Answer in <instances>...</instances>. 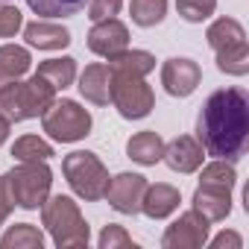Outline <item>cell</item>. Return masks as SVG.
<instances>
[{
    "instance_id": "6da1fadb",
    "label": "cell",
    "mask_w": 249,
    "mask_h": 249,
    "mask_svg": "<svg viewBox=\"0 0 249 249\" xmlns=\"http://www.w3.org/2000/svg\"><path fill=\"white\" fill-rule=\"evenodd\" d=\"M196 141L223 161H240L249 147V94L243 88H217L199 108Z\"/></svg>"
},
{
    "instance_id": "ffe728a7",
    "label": "cell",
    "mask_w": 249,
    "mask_h": 249,
    "mask_svg": "<svg viewBox=\"0 0 249 249\" xmlns=\"http://www.w3.org/2000/svg\"><path fill=\"white\" fill-rule=\"evenodd\" d=\"M38 76H44L56 91H65L68 85H73V79H76V59H71V56H62V59H47V62H41L38 65V71H36Z\"/></svg>"
},
{
    "instance_id": "484cf974",
    "label": "cell",
    "mask_w": 249,
    "mask_h": 249,
    "mask_svg": "<svg viewBox=\"0 0 249 249\" xmlns=\"http://www.w3.org/2000/svg\"><path fill=\"white\" fill-rule=\"evenodd\" d=\"M129 12L138 27H156L167 15V0H132Z\"/></svg>"
},
{
    "instance_id": "83f0119b",
    "label": "cell",
    "mask_w": 249,
    "mask_h": 249,
    "mask_svg": "<svg viewBox=\"0 0 249 249\" xmlns=\"http://www.w3.org/2000/svg\"><path fill=\"white\" fill-rule=\"evenodd\" d=\"M176 9L188 24H202L205 18L214 15L217 0H176Z\"/></svg>"
},
{
    "instance_id": "603a6c76",
    "label": "cell",
    "mask_w": 249,
    "mask_h": 249,
    "mask_svg": "<svg viewBox=\"0 0 249 249\" xmlns=\"http://www.w3.org/2000/svg\"><path fill=\"white\" fill-rule=\"evenodd\" d=\"M217 68L229 76H246L249 73V44L237 41L231 47L217 50Z\"/></svg>"
},
{
    "instance_id": "cb8c5ba5",
    "label": "cell",
    "mask_w": 249,
    "mask_h": 249,
    "mask_svg": "<svg viewBox=\"0 0 249 249\" xmlns=\"http://www.w3.org/2000/svg\"><path fill=\"white\" fill-rule=\"evenodd\" d=\"M12 156L18 161H47L53 159V147L38 135H24L12 144Z\"/></svg>"
},
{
    "instance_id": "d4e9b609",
    "label": "cell",
    "mask_w": 249,
    "mask_h": 249,
    "mask_svg": "<svg viewBox=\"0 0 249 249\" xmlns=\"http://www.w3.org/2000/svg\"><path fill=\"white\" fill-rule=\"evenodd\" d=\"M88 0H27V6L41 18H68L85 9Z\"/></svg>"
},
{
    "instance_id": "9c48e42d",
    "label": "cell",
    "mask_w": 249,
    "mask_h": 249,
    "mask_svg": "<svg viewBox=\"0 0 249 249\" xmlns=\"http://www.w3.org/2000/svg\"><path fill=\"white\" fill-rule=\"evenodd\" d=\"M147 185L150 182L141 173H117L114 179H108V188H106V196L103 199H108V205L117 214L135 217L141 211V199H144Z\"/></svg>"
},
{
    "instance_id": "d6986e66",
    "label": "cell",
    "mask_w": 249,
    "mask_h": 249,
    "mask_svg": "<svg viewBox=\"0 0 249 249\" xmlns=\"http://www.w3.org/2000/svg\"><path fill=\"white\" fill-rule=\"evenodd\" d=\"M30 65H33V59H30L27 47L3 44V47H0V85H6L12 79H21L30 71Z\"/></svg>"
},
{
    "instance_id": "4dcf8cb0",
    "label": "cell",
    "mask_w": 249,
    "mask_h": 249,
    "mask_svg": "<svg viewBox=\"0 0 249 249\" xmlns=\"http://www.w3.org/2000/svg\"><path fill=\"white\" fill-rule=\"evenodd\" d=\"M123 6V0H88V18L97 24V21H106V18H114Z\"/></svg>"
},
{
    "instance_id": "1f68e13d",
    "label": "cell",
    "mask_w": 249,
    "mask_h": 249,
    "mask_svg": "<svg viewBox=\"0 0 249 249\" xmlns=\"http://www.w3.org/2000/svg\"><path fill=\"white\" fill-rule=\"evenodd\" d=\"M12 208H15V199H12V194H9V185H6V173H3V176H0V226H3V223L9 220Z\"/></svg>"
},
{
    "instance_id": "5bb4252c",
    "label": "cell",
    "mask_w": 249,
    "mask_h": 249,
    "mask_svg": "<svg viewBox=\"0 0 249 249\" xmlns=\"http://www.w3.org/2000/svg\"><path fill=\"white\" fill-rule=\"evenodd\" d=\"M179 202H182L179 188L159 182V185H147L144 199H141V211H144L150 220H164V217H170V214L179 208Z\"/></svg>"
},
{
    "instance_id": "ba28073f",
    "label": "cell",
    "mask_w": 249,
    "mask_h": 249,
    "mask_svg": "<svg viewBox=\"0 0 249 249\" xmlns=\"http://www.w3.org/2000/svg\"><path fill=\"white\" fill-rule=\"evenodd\" d=\"M208 229L211 223L196 208H191L167 226V231L161 234V246L164 249H199L208 243Z\"/></svg>"
},
{
    "instance_id": "7c38bea8",
    "label": "cell",
    "mask_w": 249,
    "mask_h": 249,
    "mask_svg": "<svg viewBox=\"0 0 249 249\" xmlns=\"http://www.w3.org/2000/svg\"><path fill=\"white\" fill-rule=\"evenodd\" d=\"M194 208L208 220V223H220L231 214V188L226 185H211V182H199V188L194 191Z\"/></svg>"
},
{
    "instance_id": "5b68a950",
    "label": "cell",
    "mask_w": 249,
    "mask_h": 249,
    "mask_svg": "<svg viewBox=\"0 0 249 249\" xmlns=\"http://www.w3.org/2000/svg\"><path fill=\"white\" fill-rule=\"evenodd\" d=\"M6 185H9V194H12V199H15L18 208L36 211L50 196L53 170L44 161H21L15 170L6 173Z\"/></svg>"
},
{
    "instance_id": "3957f363",
    "label": "cell",
    "mask_w": 249,
    "mask_h": 249,
    "mask_svg": "<svg viewBox=\"0 0 249 249\" xmlns=\"http://www.w3.org/2000/svg\"><path fill=\"white\" fill-rule=\"evenodd\" d=\"M41 223H44V229L50 231V237L59 249L88 246V240H91V229H88L79 205L65 194L47 196L41 202Z\"/></svg>"
},
{
    "instance_id": "277c9868",
    "label": "cell",
    "mask_w": 249,
    "mask_h": 249,
    "mask_svg": "<svg viewBox=\"0 0 249 249\" xmlns=\"http://www.w3.org/2000/svg\"><path fill=\"white\" fill-rule=\"evenodd\" d=\"M62 173H65L71 191L76 196H82L85 202L103 199L106 196V188H108V179H111L108 170H106V164L94 153H88V150H76V153L65 156Z\"/></svg>"
},
{
    "instance_id": "44dd1931",
    "label": "cell",
    "mask_w": 249,
    "mask_h": 249,
    "mask_svg": "<svg viewBox=\"0 0 249 249\" xmlns=\"http://www.w3.org/2000/svg\"><path fill=\"white\" fill-rule=\"evenodd\" d=\"M205 38H208V47L217 53V50H223V47H231V44H237V41H246V33H243V27H240L234 18H217V21L208 27Z\"/></svg>"
},
{
    "instance_id": "30bf717a",
    "label": "cell",
    "mask_w": 249,
    "mask_h": 249,
    "mask_svg": "<svg viewBox=\"0 0 249 249\" xmlns=\"http://www.w3.org/2000/svg\"><path fill=\"white\" fill-rule=\"evenodd\" d=\"M202 82V68L194 59H167L161 65V85L170 97H191Z\"/></svg>"
},
{
    "instance_id": "7402d4cb",
    "label": "cell",
    "mask_w": 249,
    "mask_h": 249,
    "mask_svg": "<svg viewBox=\"0 0 249 249\" xmlns=\"http://www.w3.org/2000/svg\"><path fill=\"white\" fill-rule=\"evenodd\" d=\"M44 234L33 223H15L3 237H0V249H41Z\"/></svg>"
},
{
    "instance_id": "9a60e30c",
    "label": "cell",
    "mask_w": 249,
    "mask_h": 249,
    "mask_svg": "<svg viewBox=\"0 0 249 249\" xmlns=\"http://www.w3.org/2000/svg\"><path fill=\"white\" fill-rule=\"evenodd\" d=\"M76 88H79V94H82L88 103H94V106H108V100H111V73H108V68L100 65V62L88 65V68L82 71Z\"/></svg>"
},
{
    "instance_id": "2e32d148",
    "label": "cell",
    "mask_w": 249,
    "mask_h": 249,
    "mask_svg": "<svg viewBox=\"0 0 249 249\" xmlns=\"http://www.w3.org/2000/svg\"><path fill=\"white\" fill-rule=\"evenodd\" d=\"M24 38L30 47H38V50H65L71 44V33L59 24H50V21H33L24 27Z\"/></svg>"
},
{
    "instance_id": "52a82bcc",
    "label": "cell",
    "mask_w": 249,
    "mask_h": 249,
    "mask_svg": "<svg viewBox=\"0 0 249 249\" xmlns=\"http://www.w3.org/2000/svg\"><path fill=\"white\" fill-rule=\"evenodd\" d=\"M108 103H114L120 117L141 120V117H147L156 108V94H153V88L141 76L111 73V100Z\"/></svg>"
},
{
    "instance_id": "f1b7e54d",
    "label": "cell",
    "mask_w": 249,
    "mask_h": 249,
    "mask_svg": "<svg viewBox=\"0 0 249 249\" xmlns=\"http://www.w3.org/2000/svg\"><path fill=\"white\" fill-rule=\"evenodd\" d=\"M21 27H24V15L18 6H9V3L0 6V38H12Z\"/></svg>"
},
{
    "instance_id": "8992f818",
    "label": "cell",
    "mask_w": 249,
    "mask_h": 249,
    "mask_svg": "<svg viewBox=\"0 0 249 249\" xmlns=\"http://www.w3.org/2000/svg\"><path fill=\"white\" fill-rule=\"evenodd\" d=\"M41 126L53 141L73 144L91 132V114L76 100H53V106L41 114Z\"/></svg>"
},
{
    "instance_id": "8fae6325",
    "label": "cell",
    "mask_w": 249,
    "mask_h": 249,
    "mask_svg": "<svg viewBox=\"0 0 249 249\" xmlns=\"http://www.w3.org/2000/svg\"><path fill=\"white\" fill-rule=\"evenodd\" d=\"M129 47V27L120 24L117 18H106V21H97L88 33V50L97 53V56H114L120 50Z\"/></svg>"
},
{
    "instance_id": "d6a6232c",
    "label": "cell",
    "mask_w": 249,
    "mask_h": 249,
    "mask_svg": "<svg viewBox=\"0 0 249 249\" xmlns=\"http://www.w3.org/2000/svg\"><path fill=\"white\" fill-rule=\"evenodd\" d=\"M211 246H214V249H223V246L240 249V246H243V240H240V234H237V231H220V234L211 240Z\"/></svg>"
},
{
    "instance_id": "836d02e7",
    "label": "cell",
    "mask_w": 249,
    "mask_h": 249,
    "mask_svg": "<svg viewBox=\"0 0 249 249\" xmlns=\"http://www.w3.org/2000/svg\"><path fill=\"white\" fill-rule=\"evenodd\" d=\"M9 126H12V123H9L3 114H0V147H3V144H6V138H9Z\"/></svg>"
},
{
    "instance_id": "ac0fdd59",
    "label": "cell",
    "mask_w": 249,
    "mask_h": 249,
    "mask_svg": "<svg viewBox=\"0 0 249 249\" xmlns=\"http://www.w3.org/2000/svg\"><path fill=\"white\" fill-rule=\"evenodd\" d=\"M108 73H123V76H147L156 68V56L147 50H120L114 56H108Z\"/></svg>"
},
{
    "instance_id": "f546056e",
    "label": "cell",
    "mask_w": 249,
    "mask_h": 249,
    "mask_svg": "<svg viewBox=\"0 0 249 249\" xmlns=\"http://www.w3.org/2000/svg\"><path fill=\"white\" fill-rule=\"evenodd\" d=\"M117 246H135V240L126 234V229H123V226L108 223L100 231V249H117Z\"/></svg>"
},
{
    "instance_id": "4316f807",
    "label": "cell",
    "mask_w": 249,
    "mask_h": 249,
    "mask_svg": "<svg viewBox=\"0 0 249 249\" xmlns=\"http://www.w3.org/2000/svg\"><path fill=\"white\" fill-rule=\"evenodd\" d=\"M199 182H211V185H226V188H234V182H237L234 164H231V161L217 159V161H211V164H205V167H202Z\"/></svg>"
},
{
    "instance_id": "4fadbf2b",
    "label": "cell",
    "mask_w": 249,
    "mask_h": 249,
    "mask_svg": "<svg viewBox=\"0 0 249 249\" xmlns=\"http://www.w3.org/2000/svg\"><path fill=\"white\" fill-rule=\"evenodd\" d=\"M202 153H205V150H202V144H199L196 138L179 135V138H173L170 144H164L161 161H167V167L176 170V173H194V170L202 167Z\"/></svg>"
},
{
    "instance_id": "e575fe53",
    "label": "cell",
    "mask_w": 249,
    "mask_h": 249,
    "mask_svg": "<svg viewBox=\"0 0 249 249\" xmlns=\"http://www.w3.org/2000/svg\"><path fill=\"white\" fill-rule=\"evenodd\" d=\"M0 3H9V0H0Z\"/></svg>"
},
{
    "instance_id": "7a4b0ae2",
    "label": "cell",
    "mask_w": 249,
    "mask_h": 249,
    "mask_svg": "<svg viewBox=\"0 0 249 249\" xmlns=\"http://www.w3.org/2000/svg\"><path fill=\"white\" fill-rule=\"evenodd\" d=\"M53 100H56V88L38 73H33L27 82L12 79L6 85H0V114L9 123H21L44 114L53 106Z\"/></svg>"
},
{
    "instance_id": "e0dca14e",
    "label": "cell",
    "mask_w": 249,
    "mask_h": 249,
    "mask_svg": "<svg viewBox=\"0 0 249 249\" xmlns=\"http://www.w3.org/2000/svg\"><path fill=\"white\" fill-rule=\"evenodd\" d=\"M126 156H129L132 161L144 164V167H153V164H159L161 156H164V141H161V135L153 132V129L135 132V135L126 141Z\"/></svg>"
}]
</instances>
